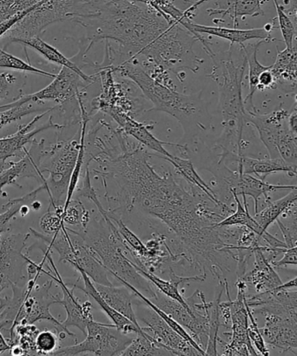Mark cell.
<instances>
[{"instance_id":"cell-1","label":"cell","mask_w":297,"mask_h":356,"mask_svg":"<svg viewBox=\"0 0 297 356\" xmlns=\"http://www.w3.org/2000/svg\"><path fill=\"white\" fill-rule=\"evenodd\" d=\"M153 155L141 144L133 143L116 156L98 162L99 168L93 172L103 182L113 179L119 186L116 196H105L108 202L119 204V209L109 211L119 214L138 209L156 218L191 257L207 264L223 244L219 228L205 223L198 213L199 200L208 196L193 195L171 171L158 174L150 163Z\"/></svg>"},{"instance_id":"cell-2","label":"cell","mask_w":297,"mask_h":356,"mask_svg":"<svg viewBox=\"0 0 297 356\" xmlns=\"http://www.w3.org/2000/svg\"><path fill=\"white\" fill-rule=\"evenodd\" d=\"M232 44L226 53L212 56L213 67L207 77L217 83L219 90V106L222 113L223 133L217 141L220 149L219 156L235 154L243 155L244 129L247 111L243 100V79L247 60L243 54V62L237 65L232 60Z\"/></svg>"},{"instance_id":"cell-3","label":"cell","mask_w":297,"mask_h":356,"mask_svg":"<svg viewBox=\"0 0 297 356\" xmlns=\"http://www.w3.org/2000/svg\"><path fill=\"white\" fill-rule=\"evenodd\" d=\"M113 71L136 83L145 98L153 104L151 111L170 114L181 124L185 136H195L208 129V111L199 95H186L155 81L138 64L137 58L112 65Z\"/></svg>"},{"instance_id":"cell-4","label":"cell","mask_w":297,"mask_h":356,"mask_svg":"<svg viewBox=\"0 0 297 356\" xmlns=\"http://www.w3.org/2000/svg\"><path fill=\"white\" fill-rule=\"evenodd\" d=\"M41 275H27V282L11 286L12 296H6V306L0 312V330L9 332L10 337L18 325L34 324L37 321H49L54 325L58 333H67L68 337H74L63 323L58 321L51 314L50 307L58 304L60 296L51 295L50 290L53 280L43 285L37 282Z\"/></svg>"},{"instance_id":"cell-5","label":"cell","mask_w":297,"mask_h":356,"mask_svg":"<svg viewBox=\"0 0 297 356\" xmlns=\"http://www.w3.org/2000/svg\"><path fill=\"white\" fill-rule=\"evenodd\" d=\"M99 223L100 228L94 233L90 234L87 231L78 233L101 261L107 271L119 275L124 281L146 295L148 298L156 297L157 292L151 288V282L144 277L134 267L133 262L124 255L126 247L117 227H110L103 218Z\"/></svg>"},{"instance_id":"cell-6","label":"cell","mask_w":297,"mask_h":356,"mask_svg":"<svg viewBox=\"0 0 297 356\" xmlns=\"http://www.w3.org/2000/svg\"><path fill=\"white\" fill-rule=\"evenodd\" d=\"M79 146H80V130L74 138L46 147L44 145L42 157L39 165L41 174L48 172L49 176L42 183L50 198V207L64 205L74 172L77 163Z\"/></svg>"},{"instance_id":"cell-7","label":"cell","mask_w":297,"mask_h":356,"mask_svg":"<svg viewBox=\"0 0 297 356\" xmlns=\"http://www.w3.org/2000/svg\"><path fill=\"white\" fill-rule=\"evenodd\" d=\"M248 305L253 313L264 316L262 328L266 344L281 349L283 353L297 355V311L276 302L271 293H255L247 298Z\"/></svg>"},{"instance_id":"cell-8","label":"cell","mask_w":297,"mask_h":356,"mask_svg":"<svg viewBox=\"0 0 297 356\" xmlns=\"http://www.w3.org/2000/svg\"><path fill=\"white\" fill-rule=\"evenodd\" d=\"M288 113L280 108L266 115L247 111V124L254 126L271 159L297 165V143L291 129L283 124Z\"/></svg>"},{"instance_id":"cell-9","label":"cell","mask_w":297,"mask_h":356,"mask_svg":"<svg viewBox=\"0 0 297 356\" xmlns=\"http://www.w3.org/2000/svg\"><path fill=\"white\" fill-rule=\"evenodd\" d=\"M86 339L81 343L60 348L53 355H121L133 339L117 330L115 325L103 324L92 319L86 326Z\"/></svg>"},{"instance_id":"cell-10","label":"cell","mask_w":297,"mask_h":356,"mask_svg":"<svg viewBox=\"0 0 297 356\" xmlns=\"http://www.w3.org/2000/svg\"><path fill=\"white\" fill-rule=\"evenodd\" d=\"M91 85L92 83L85 81L71 69L62 67L51 84L39 92L19 96L15 102L0 106V112L12 107L22 106L26 103L43 102L44 100H51L60 106H64L74 100H78V97L83 95L84 90Z\"/></svg>"},{"instance_id":"cell-11","label":"cell","mask_w":297,"mask_h":356,"mask_svg":"<svg viewBox=\"0 0 297 356\" xmlns=\"http://www.w3.org/2000/svg\"><path fill=\"white\" fill-rule=\"evenodd\" d=\"M237 299L231 300V316H232V327L229 335L230 342H226L219 337L217 345L223 349L222 355H258L254 346L252 345L248 337V314L247 310L246 290L248 284L241 279H237Z\"/></svg>"},{"instance_id":"cell-12","label":"cell","mask_w":297,"mask_h":356,"mask_svg":"<svg viewBox=\"0 0 297 356\" xmlns=\"http://www.w3.org/2000/svg\"><path fill=\"white\" fill-rule=\"evenodd\" d=\"M31 234H12L0 239V293L12 285L25 282L24 268L28 254H24Z\"/></svg>"},{"instance_id":"cell-13","label":"cell","mask_w":297,"mask_h":356,"mask_svg":"<svg viewBox=\"0 0 297 356\" xmlns=\"http://www.w3.org/2000/svg\"><path fill=\"white\" fill-rule=\"evenodd\" d=\"M138 298V297H137ZM137 318L146 327H142L143 331L151 334L155 340L164 345L172 355H202L198 349L177 333L160 314L138 298Z\"/></svg>"},{"instance_id":"cell-14","label":"cell","mask_w":297,"mask_h":356,"mask_svg":"<svg viewBox=\"0 0 297 356\" xmlns=\"http://www.w3.org/2000/svg\"><path fill=\"white\" fill-rule=\"evenodd\" d=\"M34 248H40L44 254V257L50 262L51 267L53 268L55 275L50 274L43 268V274L49 276L50 278L53 280V282H57L58 285L60 286L62 292H63V298L58 300V304L64 306L65 311H67V317L63 323L65 327H76L82 332L83 334L86 335V326L89 321L93 319L92 309V305L90 302H85L84 304L79 302L78 298L74 295L75 286L69 289L67 283H65L62 279L60 273H58L56 266L54 264L53 257H51V250L47 247L46 243L44 247H41L39 243L34 245Z\"/></svg>"},{"instance_id":"cell-15","label":"cell","mask_w":297,"mask_h":356,"mask_svg":"<svg viewBox=\"0 0 297 356\" xmlns=\"http://www.w3.org/2000/svg\"><path fill=\"white\" fill-rule=\"evenodd\" d=\"M58 106L51 107L50 110L37 115L32 122L26 125L19 126L18 131L15 134L0 139V169L3 168L6 161L10 158H23L26 154V146L33 143V138L44 131L49 129H63L65 126L53 122V116L50 117L49 122L40 127H36V124L42 120L47 113L56 110Z\"/></svg>"},{"instance_id":"cell-16","label":"cell","mask_w":297,"mask_h":356,"mask_svg":"<svg viewBox=\"0 0 297 356\" xmlns=\"http://www.w3.org/2000/svg\"><path fill=\"white\" fill-rule=\"evenodd\" d=\"M274 20L273 23H269L262 29H246L241 30L237 29H226L222 26H210L198 25L192 22V19L188 20L184 23L183 26L188 29L189 32L195 34L199 39V42L203 44L205 51L212 50L210 44L208 40L202 36V34H208V35L221 38V39L230 41V44H238L239 46H243L245 42L252 40H259L261 41L274 40L271 37L272 31L275 29Z\"/></svg>"},{"instance_id":"cell-17","label":"cell","mask_w":297,"mask_h":356,"mask_svg":"<svg viewBox=\"0 0 297 356\" xmlns=\"http://www.w3.org/2000/svg\"><path fill=\"white\" fill-rule=\"evenodd\" d=\"M120 127L128 136L139 143L147 149L153 150L161 156L171 157V154L165 149L164 146L178 147L182 154H187L189 148L184 145L164 143L157 139L151 132V127L137 122L134 118L123 113H112L110 116Z\"/></svg>"},{"instance_id":"cell-18","label":"cell","mask_w":297,"mask_h":356,"mask_svg":"<svg viewBox=\"0 0 297 356\" xmlns=\"http://www.w3.org/2000/svg\"><path fill=\"white\" fill-rule=\"evenodd\" d=\"M254 268L250 272L246 273L243 277L248 285H251L255 289V293H267L278 289L283 282L280 278L278 272H275L274 266L266 257L262 251V245H259L254 250Z\"/></svg>"},{"instance_id":"cell-19","label":"cell","mask_w":297,"mask_h":356,"mask_svg":"<svg viewBox=\"0 0 297 356\" xmlns=\"http://www.w3.org/2000/svg\"><path fill=\"white\" fill-rule=\"evenodd\" d=\"M237 171L244 174L255 175L257 177L264 179L269 175L276 172H287L289 175L297 177V165H289L282 159H269V160H260L241 155L238 161Z\"/></svg>"},{"instance_id":"cell-20","label":"cell","mask_w":297,"mask_h":356,"mask_svg":"<svg viewBox=\"0 0 297 356\" xmlns=\"http://www.w3.org/2000/svg\"><path fill=\"white\" fill-rule=\"evenodd\" d=\"M77 271L81 275L83 282H84V288L74 284L75 288L82 290L85 295H87L94 299L96 302L99 304L100 307H101L103 312L106 314V316H108L110 319L113 321V323L115 325L117 330L126 334L133 333L137 334L145 333L143 330L137 327L133 321L128 319L126 316H124L123 314L117 312V310L112 309V307H110L105 300H103V297L100 296L98 289H96L94 282L92 281L91 278H90L89 276L82 270V269L79 268Z\"/></svg>"},{"instance_id":"cell-21","label":"cell","mask_w":297,"mask_h":356,"mask_svg":"<svg viewBox=\"0 0 297 356\" xmlns=\"http://www.w3.org/2000/svg\"><path fill=\"white\" fill-rule=\"evenodd\" d=\"M271 71L274 74L276 86H280L285 92L296 91L297 47L278 51Z\"/></svg>"},{"instance_id":"cell-22","label":"cell","mask_w":297,"mask_h":356,"mask_svg":"<svg viewBox=\"0 0 297 356\" xmlns=\"http://www.w3.org/2000/svg\"><path fill=\"white\" fill-rule=\"evenodd\" d=\"M94 284L100 296L112 309L123 314L142 330L133 306V300L136 295L128 286L124 284L122 286H105L96 283Z\"/></svg>"},{"instance_id":"cell-23","label":"cell","mask_w":297,"mask_h":356,"mask_svg":"<svg viewBox=\"0 0 297 356\" xmlns=\"http://www.w3.org/2000/svg\"><path fill=\"white\" fill-rule=\"evenodd\" d=\"M210 16H229L233 22L234 29L238 26L240 17H259L264 15L262 0H217V8L208 9Z\"/></svg>"},{"instance_id":"cell-24","label":"cell","mask_w":297,"mask_h":356,"mask_svg":"<svg viewBox=\"0 0 297 356\" xmlns=\"http://www.w3.org/2000/svg\"><path fill=\"white\" fill-rule=\"evenodd\" d=\"M19 44H22L23 46L32 48V49L35 50L37 53L42 55L46 60L51 62V63L71 69V70L77 72V74L82 76L85 81L92 83V84L98 79L95 75L90 76L85 74L74 60L65 57L57 48L46 43V41L41 39V37H34L32 38V39L19 41Z\"/></svg>"},{"instance_id":"cell-25","label":"cell","mask_w":297,"mask_h":356,"mask_svg":"<svg viewBox=\"0 0 297 356\" xmlns=\"http://www.w3.org/2000/svg\"><path fill=\"white\" fill-rule=\"evenodd\" d=\"M157 156L162 159V160L170 162V163L173 165L177 175L181 176L182 179H184L185 182H187L189 186H195V188L202 190V191L205 193L210 200H212L214 202L217 204V205H226V203L223 202L222 200L219 198V196L217 195L215 191L200 177L192 161L174 156V155L172 154L171 157L161 156V155H157Z\"/></svg>"},{"instance_id":"cell-26","label":"cell","mask_w":297,"mask_h":356,"mask_svg":"<svg viewBox=\"0 0 297 356\" xmlns=\"http://www.w3.org/2000/svg\"><path fill=\"white\" fill-rule=\"evenodd\" d=\"M19 178H34L40 181L39 168L29 154L26 151L25 156L20 159L18 162H11V167L0 172V196L6 198L8 193L4 192V188L8 185L20 186L17 183Z\"/></svg>"},{"instance_id":"cell-27","label":"cell","mask_w":297,"mask_h":356,"mask_svg":"<svg viewBox=\"0 0 297 356\" xmlns=\"http://www.w3.org/2000/svg\"><path fill=\"white\" fill-rule=\"evenodd\" d=\"M264 41H259L258 43L253 44L250 47H245L244 44L241 46V51L246 57L247 65L248 67V93L246 98L244 100L245 108L248 111H255L253 98L255 92L257 91L259 84V77L262 72H264L271 67V65H262L257 60V51L259 47L261 46Z\"/></svg>"},{"instance_id":"cell-28","label":"cell","mask_w":297,"mask_h":356,"mask_svg":"<svg viewBox=\"0 0 297 356\" xmlns=\"http://www.w3.org/2000/svg\"><path fill=\"white\" fill-rule=\"evenodd\" d=\"M137 338L131 341L121 355H172L164 345L155 340L146 332L144 334H137Z\"/></svg>"},{"instance_id":"cell-29","label":"cell","mask_w":297,"mask_h":356,"mask_svg":"<svg viewBox=\"0 0 297 356\" xmlns=\"http://www.w3.org/2000/svg\"><path fill=\"white\" fill-rule=\"evenodd\" d=\"M44 190L46 189H44V185L41 184L39 188L27 193L22 198L10 200L6 205L2 207V209L5 210V212L0 213V235L11 230L12 220L16 219L17 214L19 213L20 207L23 205L32 206V204L35 202L37 195Z\"/></svg>"},{"instance_id":"cell-30","label":"cell","mask_w":297,"mask_h":356,"mask_svg":"<svg viewBox=\"0 0 297 356\" xmlns=\"http://www.w3.org/2000/svg\"><path fill=\"white\" fill-rule=\"evenodd\" d=\"M226 279L219 281L217 286L215 299L212 302L210 309V333L208 341L205 348L206 355H219L217 351V339H219V331L220 327L219 320V304L222 298L223 293L226 290Z\"/></svg>"},{"instance_id":"cell-31","label":"cell","mask_w":297,"mask_h":356,"mask_svg":"<svg viewBox=\"0 0 297 356\" xmlns=\"http://www.w3.org/2000/svg\"><path fill=\"white\" fill-rule=\"evenodd\" d=\"M133 266L136 268L137 270L144 276V277L146 278L148 281L151 282V284L156 286V288L160 290L161 293H163L164 295L170 297L171 299L177 300L179 303H181L185 309H188L189 312L191 313L192 316H194L192 309H189L188 304L186 303L184 296L179 292V285L177 282L171 281V280H169V281H167V280L162 279L160 276L154 274V273L144 270V269L138 267V266L136 264H134V262Z\"/></svg>"},{"instance_id":"cell-32","label":"cell","mask_w":297,"mask_h":356,"mask_svg":"<svg viewBox=\"0 0 297 356\" xmlns=\"http://www.w3.org/2000/svg\"><path fill=\"white\" fill-rule=\"evenodd\" d=\"M288 248L297 246V202L276 220Z\"/></svg>"},{"instance_id":"cell-33","label":"cell","mask_w":297,"mask_h":356,"mask_svg":"<svg viewBox=\"0 0 297 356\" xmlns=\"http://www.w3.org/2000/svg\"><path fill=\"white\" fill-rule=\"evenodd\" d=\"M43 102H29L22 106L12 107L8 110L0 112V130L12 122H18L22 118L34 113H44L51 107H43Z\"/></svg>"},{"instance_id":"cell-34","label":"cell","mask_w":297,"mask_h":356,"mask_svg":"<svg viewBox=\"0 0 297 356\" xmlns=\"http://www.w3.org/2000/svg\"><path fill=\"white\" fill-rule=\"evenodd\" d=\"M134 2L146 5L150 8L156 10L160 15H163L168 22H175L179 24H184L186 20L192 19L185 15L184 12L176 8L171 0H133Z\"/></svg>"},{"instance_id":"cell-35","label":"cell","mask_w":297,"mask_h":356,"mask_svg":"<svg viewBox=\"0 0 297 356\" xmlns=\"http://www.w3.org/2000/svg\"><path fill=\"white\" fill-rule=\"evenodd\" d=\"M0 69H11V70L29 72V74L46 76V77L55 78L56 74L53 72L41 70L33 65L24 61L22 58L13 56L8 51L0 48Z\"/></svg>"},{"instance_id":"cell-36","label":"cell","mask_w":297,"mask_h":356,"mask_svg":"<svg viewBox=\"0 0 297 356\" xmlns=\"http://www.w3.org/2000/svg\"><path fill=\"white\" fill-rule=\"evenodd\" d=\"M108 216L110 219L112 220V222L115 224L117 229L119 231L124 243H126L131 250L137 252L141 257H144V255L147 254L148 250L143 241H142L133 231L130 230L129 228L126 227V225L124 223L121 216L109 212Z\"/></svg>"},{"instance_id":"cell-37","label":"cell","mask_w":297,"mask_h":356,"mask_svg":"<svg viewBox=\"0 0 297 356\" xmlns=\"http://www.w3.org/2000/svg\"><path fill=\"white\" fill-rule=\"evenodd\" d=\"M42 0H0V24L25 12Z\"/></svg>"},{"instance_id":"cell-38","label":"cell","mask_w":297,"mask_h":356,"mask_svg":"<svg viewBox=\"0 0 297 356\" xmlns=\"http://www.w3.org/2000/svg\"><path fill=\"white\" fill-rule=\"evenodd\" d=\"M274 1L276 13H278V26L281 31L283 41L287 49H291L294 47V38L296 35L295 26L289 16L287 15L283 6L280 5L278 0H273Z\"/></svg>"},{"instance_id":"cell-39","label":"cell","mask_w":297,"mask_h":356,"mask_svg":"<svg viewBox=\"0 0 297 356\" xmlns=\"http://www.w3.org/2000/svg\"><path fill=\"white\" fill-rule=\"evenodd\" d=\"M60 335L53 330L40 331L36 337L37 355H53L60 348Z\"/></svg>"},{"instance_id":"cell-40","label":"cell","mask_w":297,"mask_h":356,"mask_svg":"<svg viewBox=\"0 0 297 356\" xmlns=\"http://www.w3.org/2000/svg\"><path fill=\"white\" fill-rule=\"evenodd\" d=\"M247 310L248 314V333L252 345L255 348V349L258 353V355H269L271 352H269L267 346H266L264 338L262 337L260 328L258 327L257 321H255L253 311H252L251 307L248 305V302Z\"/></svg>"},{"instance_id":"cell-41","label":"cell","mask_w":297,"mask_h":356,"mask_svg":"<svg viewBox=\"0 0 297 356\" xmlns=\"http://www.w3.org/2000/svg\"><path fill=\"white\" fill-rule=\"evenodd\" d=\"M40 226L44 234L53 236L63 229L65 224L61 216L55 213L53 209H48V212L40 218Z\"/></svg>"},{"instance_id":"cell-42","label":"cell","mask_w":297,"mask_h":356,"mask_svg":"<svg viewBox=\"0 0 297 356\" xmlns=\"http://www.w3.org/2000/svg\"><path fill=\"white\" fill-rule=\"evenodd\" d=\"M86 210L80 200L72 199L67 207L64 209L62 219L65 225L80 227L82 216Z\"/></svg>"},{"instance_id":"cell-43","label":"cell","mask_w":297,"mask_h":356,"mask_svg":"<svg viewBox=\"0 0 297 356\" xmlns=\"http://www.w3.org/2000/svg\"><path fill=\"white\" fill-rule=\"evenodd\" d=\"M276 302L289 309L297 310V291L289 289H275L269 292Z\"/></svg>"},{"instance_id":"cell-44","label":"cell","mask_w":297,"mask_h":356,"mask_svg":"<svg viewBox=\"0 0 297 356\" xmlns=\"http://www.w3.org/2000/svg\"><path fill=\"white\" fill-rule=\"evenodd\" d=\"M17 78L11 72H0V100L8 98L12 85H15Z\"/></svg>"},{"instance_id":"cell-45","label":"cell","mask_w":297,"mask_h":356,"mask_svg":"<svg viewBox=\"0 0 297 356\" xmlns=\"http://www.w3.org/2000/svg\"><path fill=\"white\" fill-rule=\"evenodd\" d=\"M282 257L279 261H274L272 265L275 268L286 267V266H297V251L291 248H285Z\"/></svg>"},{"instance_id":"cell-46","label":"cell","mask_w":297,"mask_h":356,"mask_svg":"<svg viewBox=\"0 0 297 356\" xmlns=\"http://www.w3.org/2000/svg\"><path fill=\"white\" fill-rule=\"evenodd\" d=\"M271 67L268 70L262 72L260 77H259V84L257 91H264L266 89H275L278 88L275 84L274 74L271 71Z\"/></svg>"},{"instance_id":"cell-47","label":"cell","mask_w":297,"mask_h":356,"mask_svg":"<svg viewBox=\"0 0 297 356\" xmlns=\"http://www.w3.org/2000/svg\"><path fill=\"white\" fill-rule=\"evenodd\" d=\"M283 4L287 15L289 16L295 26L297 35V0H283Z\"/></svg>"},{"instance_id":"cell-48","label":"cell","mask_w":297,"mask_h":356,"mask_svg":"<svg viewBox=\"0 0 297 356\" xmlns=\"http://www.w3.org/2000/svg\"><path fill=\"white\" fill-rule=\"evenodd\" d=\"M6 306V299L4 298H0V312H1V310L4 309ZM12 348V346L10 345L9 342L6 339L3 337V334H1V330H0V355H2L3 353H5L6 351H10V349Z\"/></svg>"},{"instance_id":"cell-49","label":"cell","mask_w":297,"mask_h":356,"mask_svg":"<svg viewBox=\"0 0 297 356\" xmlns=\"http://www.w3.org/2000/svg\"><path fill=\"white\" fill-rule=\"evenodd\" d=\"M289 127L297 133V113H294L292 116H290Z\"/></svg>"},{"instance_id":"cell-50","label":"cell","mask_w":297,"mask_h":356,"mask_svg":"<svg viewBox=\"0 0 297 356\" xmlns=\"http://www.w3.org/2000/svg\"><path fill=\"white\" fill-rule=\"evenodd\" d=\"M30 212V206L28 205H23L20 207L19 213L20 216L25 217Z\"/></svg>"},{"instance_id":"cell-51","label":"cell","mask_w":297,"mask_h":356,"mask_svg":"<svg viewBox=\"0 0 297 356\" xmlns=\"http://www.w3.org/2000/svg\"><path fill=\"white\" fill-rule=\"evenodd\" d=\"M32 209L33 210H35V211H39L40 209V207H41V203L39 202H37V200H35V202H34L33 204H32Z\"/></svg>"},{"instance_id":"cell-52","label":"cell","mask_w":297,"mask_h":356,"mask_svg":"<svg viewBox=\"0 0 297 356\" xmlns=\"http://www.w3.org/2000/svg\"><path fill=\"white\" fill-rule=\"evenodd\" d=\"M228 245H229V244H228ZM228 245H227V246H228ZM224 251L228 252L226 250V248H224ZM230 253L231 254H232L233 261H236V254H235L234 252H230ZM231 260H232V259H231ZM223 279H226V278H224V276L223 278L219 279V281H222V280H223Z\"/></svg>"},{"instance_id":"cell-53","label":"cell","mask_w":297,"mask_h":356,"mask_svg":"<svg viewBox=\"0 0 297 356\" xmlns=\"http://www.w3.org/2000/svg\"><path fill=\"white\" fill-rule=\"evenodd\" d=\"M291 248V250H293L297 251V246L293 247V248Z\"/></svg>"}]
</instances>
